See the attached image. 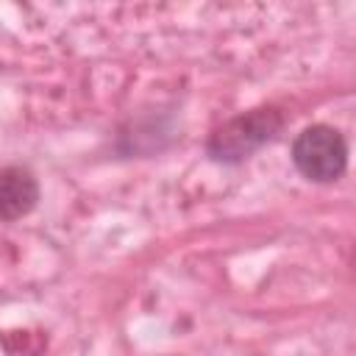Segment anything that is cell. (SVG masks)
Returning a JSON list of instances; mask_svg holds the SVG:
<instances>
[{"label":"cell","instance_id":"obj_1","mask_svg":"<svg viewBox=\"0 0 356 356\" xmlns=\"http://www.w3.org/2000/svg\"><path fill=\"white\" fill-rule=\"evenodd\" d=\"M281 125H284V120L275 108H253V111L239 114V117L228 120L225 125H220L209 136L206 150L214 161L234 164V161H242L250 153H256L270 139H275Z\"/></svg>","mask_w":356,"mask_h":356},{"label":"cell","instance_id":"obj_2","mask_svg":"<svg viewBox=\"0 0 356 356\" xmlns=\"http://www.w3.org/2000/svg\"><path fill=\"white\" fill-rule=\"evenodd\" d=\"M292 164L303 178L331 184L348 167V142L331 125H309L292 142Z\"/></svg>","mask_w":356,"mask_h":356},{"label":"cell","instance_id":"obj_3","mask_svg":"<svg viewBox=\"0 0 356 356\" xmlns=\"http://www.w3.org/2000/svg\"><path fill=\"white\" fill-rule=\"evenodd\" d=\"M39 200V181L28 167H0V222L25 217Z\"/></svg>","mask_w":356,"mask_h":356}]
</instances>
